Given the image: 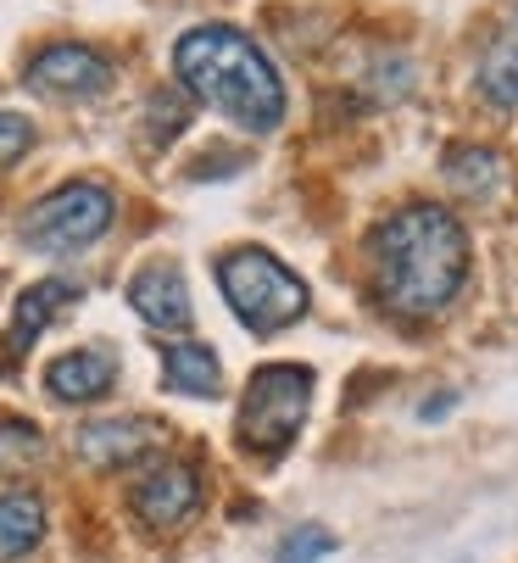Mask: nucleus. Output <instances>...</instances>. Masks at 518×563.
<instances>
[{"mask_svg":"<svg viewBox=\"0 0 518 563\" xmlns=\"http://www.w3.org/2000/svg\"><path fill=\"white\" fill-rule=\"evenodd\" d=\"M374 290L401 318H436L469 285V229L436 201H412L374 234Z\"/></svg>","mask_w":518,"mask_h":563,"instance_id":"f257e3e1","label":"nucleus"},{"mask_svg":"<svg viewBox=\"0 0 518 563\" xmlns=\"http://www.w3.org/2000/svg\"><path fill=\"white\" fill-rule=\"evenodd\" d=\"M173 73H179V85L196 101H207L245 134H274L285 123V85H279L268 51L251 34H240L234 23H201L179 34Z\"/></svg>","mask_w":518,"mask_h":563,"instance_id":"f03ea898","label":"nucleus"},{"mask_svg":"<svg viewBox=\"0 0 518 563\" xmlns=\"http://www.w3.org/2000/svg\"><path fill=\"white\" fill-rule=\"evenodd\" d=\"M218 290L251 335H279L307 318V279L263 246H234L218 257Z\"/></svg>","mask_w":518,"mask_h":563,"instance_id":"7ed1b4c3","label":"nucleus"},{"mask_svg":"<svg viewBox=\"0 0 518 563\" xmlns=\"http://www.w3.org/2000/svg\"><path fill=\"white\" fill-rule=\"evenodd\" d=\"M312 408V368L301 363H263L245 379L240 413H234V441L251 457H285L307 424Z\"/></svg>","mask_w":518,"mask_h":563,"instance_id":"20e7f679","label":"nucleus"},{"mask_svg":"<svg viewBox=\"0 0 518 563\" xmlns=\"http://www.w3.org/2000/svg\"><path fill=\"white\" fill-rule=\"evenodd\" d=\"M118 218V196L96 179H73L51 196H40L29 212H23V246L40 252V257H73L84 246L112 229Z\"/></svg>","mask_w":518,"mask_h":563,"instance_id":"39448f33","label":"nucleus"},{"mask_svg":"<svg viewBox=\"0 0 518 563\" xmlns=\"http://www.w3.org/2000/svg\"><path fill=\"white\" fill-rule=\"evenodd\" d=\"M112 78H118V67L90 45H45L23 67V85L45 101H96L112 90Z\"/></svg>","mask_w":518,"mask_h":563,"instance_id":"423d86ee","label":"nucleus"},{"mask_svg":"<svg viewBox=\"0 0 518 563\" xmlns=\"http://www.w3.org/2000/svg\"><path fill=\"white\" fill-rule=\"evenodd\" d=\"M129 508L151 530H179L201 508V468L179 463V457L145 468V479H134V492H129Z\"/></svg>","mask_w":518,"mask_h":563,"instance_id":"0eeeda50","label":"nucleus"},{"mask_svg":"<svg viewBox=\"0 0 518 563\" xmlns=\"http://www.w3.org/2000/svg\"><path fill=\"white\" fill-rule=\"evenodd\" d=\"M129 307L140 312L145 330H162V335H185L196 324V301H190V285L173 263H145L134 279H129Z\"/></svg>","mask_w":518,"mask_h":563,"instance_id":"6e6552de","label":"nucleus"},{"mask_svg":"<svg viewBox=\"0 0 518 563\" xmlns=\"http://www.w3.org/2000/svg\"><path fill=\"white\" fill-rule=\"evenodd\" d=\"M78 457L96 463V468H129L140 457H151L162 446V424L156 419H140V413H123V419H96L78 430Z\"/></svg>","mask_w":518,"mask_h":563,"instance_id":"1a4fd4ad","label":"nucleus"},{"mask_svg":"<svg viewBox=\"0 0 518 563\" xmlns=\"http://www.w3.org/2000/svg\"><path fill=\"white\" fill-rule=\"evenodd\" d=\"M84 296V285L78 279H40V285H29L23 296H18V307H12V330H7V341H0V368L7 363H18L56 318H62V307H73Z\"/></svg>","mask_w":518,"mask_h":563,"instance_id":"9d476101","label":"nucleus"},{"mask_svg":"<svg viewBox=\"0 0 518 563\" xmlns=\"http://www.w3.org/2000/svg\"><path fill=\"white\" fill-rule=\"evenodd\" d=\"M112 385H118V357H112L107 346L62 352V357H51V368H45V390H51V401H67V408L101 401Z\"/></svg>","mask_w":518,"mask_h":563,"instance_id":"9b49d317","label":"nucleus"},{"mask_svg":"<svg viewBox=\"0 0 518 563\" xmlns=\"http://www.w3.org/2000/svg\"><path fill=\"white\" fill-rule=\"evenodd\" d=\"M480 90L491 107H518V7L502 18V29L480 56Z\"/></svg>","mask_w":518,"mask_h":563,"instance_id":"f8f14e48","label":"nucleus"},{"mask_svg":"<svg viewBox=\"0 0 518 563\" xmlns=\"http://www.w3.org/2000/svg\"><path fill=\"white\" fill-rule=\"evenodd\" d=\"M162 385L173 396H218L223 390V368H218V352L212 346H196V341H179L162 352Z\"/></svg>","mask_w":518,"mask_h":563,"instance_id":"ddd939ff","label":"nucleus"},{"mask_svg":"<svg viewBox=\"0 0 518 563\" xmlns=\"http://www.w3.org/2000/svg\"><path fill=\"white\" fill-rule=\"evenodd\" d=\"M45 541V503L34 492H0V563H18Z\"/></svg>","mask_w":518,"mask_h":563,"instance_id":"4468645a","label":"nucleus"},{"mask_svg":"<svg viewBox=\"0 0 518 563\" xmlns=\"http://www.w3.org/2000/svg\"><path fill=\"white\" fill-rule=\"evenodd\" d=\"M447 179H452V190H463V196H491L502 179H507V163L496 151H485V145H458L452 156H447Z\"/></svg>","mask_w":518,"mask_h":563,"instance_id":"2eb2a0df","label":"nucleus"},{"mask_svg":"<svg viewBox=\"0 0 518 563\" xmlns=\"http://www.w3.org/2000/svg\"><path fill=\"white\" fill-rule=\"evenodd\" d=\"M45 463V435L29 419H0V474H23Z\"/></svg>","mask_w":518,"mask_h":563,"instance_id":"dca6fc26","label":"nucleus"},{"mask_svg":"<svg viewBox=\"0 0 518 563\" xmlns=\"http://www.w3.org/2000/svg\"><path fill=\"white\" fill-rule=\"evenodd\" d=\"M329 552H334V536H329L323 525H301V530H290V536L279 541L274 563H323Z\"/></svg>","mask_w":518,"mask_h":563,"instance_id":"f3484780","label":"nucleus"},{"mask_svg":"<svg viewBox=\"0 0 518 563\" xmlns=\"http://www.w3.org/2000/svg\"><path fill=\"white\" fill-rule=\"evenodd\" d=\"M29 145H34V123L23 112H0V168L18 163Z\"/></svg>","mask_w":518,"mask_h":563,"instance_id":"a211bd4d","label":"nucleus"}]
</instances>
